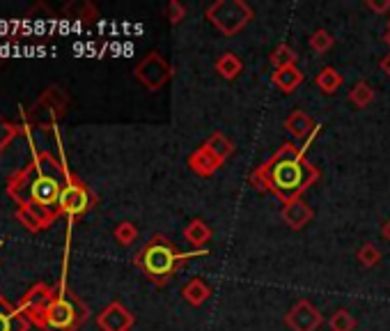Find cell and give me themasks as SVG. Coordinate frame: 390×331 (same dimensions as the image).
<instances>
[{
  "label": "cell",
  "instance_id": "cell-1",
  "mask_svg": "<svg viewBox=\"0 0 390 331\" xmlns=\"http://www.w3.org/2000/svg\"><path fill=\"white\" fill-rule=\"evenodd\" d=\"M257 177L267 189L280 196L283 201H296V196L305 191L314 180L319 177V173L314 170L303 159L301 152H296L292 145H285L273 159L257 173Z\"/></svg>",
  "mask_w": 390,
  "mask_h": 331
},
{
  "label": "cell",
  "instance_id": "cell-2",
  "mask_svg": "<svg viewBox=\"0 0 390 331\" xmlns=\"http://www.w3.org/2000/svg\"><path fill=\"white\" fill-rule=\"evenodd\" d=\"M200 251H195V253H179L175 251V246H170V244H165L161 237H156V242H152L147 248H145V253H143V267L149 276H154V278H168L172 271H175L179 267V262H184L188 260L190 255H197Z\"/></svg>",
  "mask_w": 390,
  "mask_h": 331
},
{
  "label": "cell",
  "instance_id": "cell-3",
  "mask_svg": "<svg viewBox=\"0 0 390 331\" xmlns=\"http://www.w3.org/2000/svg\"><path fill=\"white\" fill-rule=\"evenodd\" d=\"M207 16L214 21V26L223 30L225 35H235L239 32L248 21H251V7L242 0H221V3L211 5L207 10Z\"/></svg>",
  "mask_w": 390,
  "mask_h": 331
},
{
  "label": "cell",
  "instance_id": "cell-4",
  "mask_svg": "<svg viewBox=\"0 0 390 331\" xmlns=\"http://www.w3.org/2000/svg\"><path fill=\"white\" fill-rule=\"evenodd\" d=\"M136 74H138V79L143 81L149 90H159L163 83L170 79V67L165 65V60L159 53H152L147 60H143L138 65Z\"/></svg>",
  "mask_w": 390,
  "mask_h": 331
},
{
  "label": "cell",
  "instance_id": "cell-5",
  "mask_svg": "<svg viewBox=\"0 0 390 331\" xmlns=\"http://www.w3.org/2000/svg\"><path fill=\"white\" fill-rule=\"evenodd\" d=\"M287 325L292 327V331H317L321 325V313L303 299L287 313Z\"/></svg>",
  "mask_w": 390,
  "mask_h": 331
},
{
  "label": "cell",
  "instance_id": "cell-6",
  "mask_svg": "<svg viewBox=\"0 0 390 331\" xmlns=\"http://www.w3.org/2000/svg\"><path fill=\"white\" fill-rule=\"evenodd\" d=\"M99 325H102L106 331H127L131 325H134V318H131V313H127L124 306L113 304L102 313Z\"/></svg>",
  "mask_w": 390,
  "mask_h": 331
},
{
  "label": "cell",
  "instance_id": "cell-7",
  "mask_svg": "<svg viewBox=\"0 0 390 331\" xmlns=\"http://www.w3.org/2000/svg\"><path fill=\"white\" fill-rule=\"evenodd\" d=\"M312 219V210L305 203H301L296 198V201H289L285 207H283V221L287 223L289 228H303L305 223H308Z\"/></svg>",
  "mask_w": 390,
  "mask_h": 331
},
{
  "label": "cell",
  "instance_id": "cell-8",
  "mask_svg": "<svg viewBox=\"0 0 390 331\" xmlns=\"http://www.w3.org/2000/svg\"><path fill=\"white\" fill-rule=\"evenodd\" d=\"M188 166L197 173V175L209 177V175H214V173H216V168H218V166H221V161L216 159V156H214V154L202 145L200 150H195L193 154H190Z\"/></svg>",
  "mask_w": 390,
  "mask_h": 331
},
{
  "label": "cell",
  "instance_id": "cell-9",
  "mask_svg": "<svg viewBox=\"0 0 390 331\" xmlns=\"http://www.w3.org/2000/svg\"><path fill=\"white\" fill-rule=\"evenodd\" d=\"M285 127L289 129V134L296 136V138L310 136L312 131H317V127H314L312 120L303 111H294L292 115H289V118L285 120Z\"/></svg>",
  "mask_w": 390,
  "mask_h": 331
},
{
  "label": "cell",
  "instance_id": "cell-10",
  "mask_svg": "<svg viewBox=\"0 0 390 331\" xmlns=\"http://www.w3.org/2000/svg\"><path fill=\"white\" fill-rule=\"evenodd\" d=\"M273 83H276L283 93H292V90H296L303 83V74L298 72L296 67L276 69V74H273Z\"/></svg>",
  "mask_w": 390,
  "mask_h": 331
},
{
  "label": "cell",
  "instance_id": "cell-11",
  "mask_svg": "<svg viewBox=\"0 0 390 331\" xmlns=\"http://www.w3.org/2000/svg\"><path fill=\"white\" fill-rule=\"evenodd\" d=\"M184 237L188 239L193 246H200V244H207L211 239V228L207 226V223L202 219H193L186 226L184 230Z\"/></svg>",
  "mask_w": 390,
  "mask_h": 331
},
{
  "label": "cell",
  "instance_id": "cell-12",
  "mask_svg": "<svg viewBox=\"0 0 390 331\" xmlns=\"http://www.w3.org/2000/svg\"><path fill=\"white\" fill-rule=\"evenodd\" d=\"M209 292H211V290H209V285H207L202 278H193L184 288V299L188 304H193V306H200V304H204L207 299H209Z\"/></svg>",
  "mask_w": 390,
  "mask_h": 331
},
{
  "label": "cell",
  "instance_id": "cell-13",
  "mask_svg": "<svg viewBox=\"0 0 390 331\" xmlns=\"http://www.w3.org/2000/svg\"><path fill=\"white\" fill-rule=\"evenodd\" d=\"M242 69H244V62L239 60L235 53H225L218 62H216V72H218L221 76L228 79V81L237 79L239 74H242Z\"/></svg>",
  "mask_w": 390,
  "mask_h": 331
},
{
  "label": "cell",
  "instance_id": "cell-14",
  "mask_svg": "<svg viewBox=\"0 0 390 331\" xmlns=\"http://www.w3.org/2000/svg\"><path fill=\"white\" fill-rule=\"evenodd\" d=\"M204 147H207V150H209L218 161H225L228 156L232 154V150H235V147H232V143H230V138H225L223 134H214V136L204 143Z\"/></svg>",
  "mask_w": 390,
  "mask_h": 331
},
{
  "label": "cell",
  "instance_id": "cell-15",
  "mask_svg": "<svg viewBox=\"0 0 390 331\" xmlns=\"http://www.w3.org/2000/svg\"><path fill=\"white\" fill-rule=\"evenodd\" d=\"M85 205H88V196L78 187H69L67 191L62 194V207H64V210L83 212V210H85Z\"/></svg>",
  "mask_w": 390,
  "mask_h": 331
},
{
  "label": "cell",
  "instance_id": "cell-16",
  "mask_svg": "<svg viewBox=\"0 0 390 331\" xmlns=\"http://www.w3.org/2000/svg\"><path fill=\"white\" fill-rule=\"evenodd\" d=\"M57 182L53 180V177H41L37 184H35V189H32V194H35V198L39 203H51V201H55V196H57Z\"/></svg>",
  "mask_w": 390,
  "mask_h": 331
},
{
  "label": "cell",
  "instance_id": "cell-17",
  "mask_svg": "<svg viewBox=\"0 0 390 331\" xmlns=\"http://www.w3.org/2000/svg\"><path fill=\"white\" fill-rule=\"evenodd\" d=\"M48 320H51L53 327H69L71 320H74V309L67 302H55Z\"/></svg>",
  "mask_w": 390,
  "mask_h": 331
},
{
  "label": "cell",
  "instance_id": "cell-18",
  "mask_svg": "<svg viewBox=\"0 0 390 331\" xmlns=\"http://www.w3.org/2000/svg\"><path fill=\"white\" fill-rule=\"evenodd\" d=\"M317 86L319 90H323L326 95H333L335 90L342 86V76L333 69V67H323L319 72V76H317Z\"/></svg>",
  "mask_w": 390,
  "mask_h": 331
},
{
  "label": "cell",
  "instance_id": "cell-19",
  "mask_svg": "<svg viewBox=\"0 0 390 331\" xmlns=\"http://www.w3.org/2000/svg\"><path fill=\"white\" fill-rule=\"evenodd\" d=\"M294 60H296V53L292 51L289 46H278L276 51L271 55V62L276 65V69H285V67H294Z\"/></svg>",
  "mask_w": 390,
  "mask_h": 331
},
{
  "label": "cell",
  "instance_id": "cell-20",
  "mask_svg": "<svg viewBox=\"0 0 390 331\" xmlns=\"http://www.w3.org/2000/svg\"><path fill=\"white\" fill-rule=\"evenodd\" d=\"M354 327H356V318L344 309L333 313V318H330V329L333 331H354Z\"/></svg>",
  "mask_w": 390,
  "mask_h": 331
},
{
  "label": "cell",
  "instance_id": "cell-21",
  "mask_svg": "<svg viewBox=\"0 0 390 331\" xmlns=\"http://www.w3.org/2000/svg\"><path fill=\"white\" fill-rule=\"evenodd\" d=\"M372 97H375V93H372L370 83H365V81H361L358 86L354 88V93L349 95V99L356 106H368L372 102Z\"/></svg>",
  "mask_w": 390,
  "mask_h": 331
},
{
  "label": "cell",
  "instance_id": "cell-22",
  "mask_svg": "<svg viewBox=\"0 0 390 331\" xmlns=\"http://www.w3.org/2000/svg\"><path fill=\"white\" fill-rule=\"evenodd\" d=\"M381 260V251L375 246V244H365L361 246L358 251V262L363 264V267H375V264Z\"/></svg>",
  "mask_w": 390,
  "mask_h": 331
},
{
  "label": "cell",
  "instance_id": "cell-23",
  "mask_svg": "<svg viewBox=\"0 0 390 331\" xmlns=\"http://www.w3.org/2000/svg\"><path fill=\"white\" fill-rule=\"evenodd\" d=\"M310 46L314 48V51L323 53V51H328V48L333 46V37H330L326 30H317V32H314V35L310 37Z\"/></svg>",
  "mask_w": 390,
  "mask_h": 331
},
{
  "label": "cell",
  "instance_id": "cell-24",
  "mask_svg": "<svg viewBox=\"0 0 390 331\" xmlns=\"http://www.w3.org/2000/svg\"><path fill=\"white\" fill-rule=\"evenodd\" d=\"M136 235L138 233H136V228L131 226V223H120L118 230H115V237H118L122 244H131L136 239Z\"/></svg>",
  "mask_w": 390,
  "mask_h": 331
},
{
  "label": "cell",
  "instance_id": "cell-25",
  "mask_svg": "<svg viewBox=\"0 0 390 331\" xmlns=\"http://www.w3.org/2000/svg\"><path fill=\"white\" fill-rule=\"evenodd\" d=\"M181 19H184V7H181L179 3H170V21L179 23Z\"/></svg>",
  "mask_w": 390,
  "mask_h": 331
},
{
  "label": "cell",
  "instance_id": "cell-26",
  "mask_svg": "<svg viewBox=\"0 0 390 331\" xmlns=\"http://www.w3.org/2000/svg\"><path fill=\"white\" fill-rule=\"evenodd\" d=\"M368 7H370V10H375V12H384V10H388V7H390V0H384V3H375V0H370Z\"/></svg>",
  "mask_w": 390,
  "mask_h": 331
},
{
  "label": "cell",
  "instance_id": "cell-27",
  "mask_svg": "<svg viewBox=\"0 0 390 331\" xmlns=\"http://www.w3.org/2000/svg\"><path fill=\"white\" fill-rule=\"evenodd\" d=\"M0 331H12V320L7 316H0Z\"/></svg>",
  "mask_w": 390,
  "mask_h": 331
},
{
  "label": "cell",
  "instance_id": "cell-28",
  "mask_svg": "<svg viewBox=\"0 0 390 331\" xmlns=\"http://www.w3.org/2000/svg\"><path fill=\"white\" fill-rule=\"evenodd\" d=\"M381 233H384V237L390 242V219L386 221V226H384V230H381Z\"/></svg>",
  "mask_w": 390,
  "mask_h": 331
},
{
  "label": "cell",
  "instance_id": "cell-29",
  "mask_svg": "<svg viewBox=\"0 0 390 331\" xmlns=\"http://www.w3.org/2000/svg\"><path fill=\"white\" fill-rule=\"evenodd\" d=\"M388 67H390V62H388Z\"/></svg>",
  "mask_w": 390,
  "mask_h": 331
}]
</instances>
